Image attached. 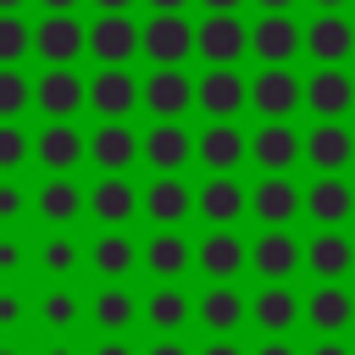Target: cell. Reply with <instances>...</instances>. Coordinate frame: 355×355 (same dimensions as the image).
I'll list each match as a JSON object with an SVG mask.
<instances>
[{"label": "cell", "instance_id": "obj_1", "mask_svg": "<svg viewBox=\"0 0 355 355\" xmlns=\"http://www.w3.org/2000/svg\"><path fill=\"white\" fill-rule=\"evenodd\" d=\"M200 178H244L250 172V122H194V161Z\"/></svg>", "mask_w": 355, "mask_h": 355}, {"label": "cell", "instance_id": "obj_2", "mask_svg": "<svg viewBox=\"0 0 355 355\" xmlns=\"http://www.w3.org/2000/svg\"><path fill=\"white\" fill-rule=\"evenodd\" d=\"M244 116L250 122H300V67H250Z\"/></svg>", "mask_w": 355, "mask_h": 355}, {"label": "cell", "instance_id": "obj_3", "mask_svg": "<svg viewBox=\"0 0 355 355\" xmlns=\"http://www.w3.org/2000/svg\"><path fill=\"white\" fill-rule=\"evenodd\" d=\"M300 172L305 178L355 172V122H300Z\"/></svg>", "mask_w": 355, "mask_h": 355}, {"label": "cell", "instance_id": "obj_4", "mask_svg": "<svg viewBox=\"0 0 355 355\" xmlns=\"http://www.w3.org/2000/svg\"><path fill=\"white\" fill-rule=\"evenodd\" d=\"M139 111H144V122H194V72L189 67H144Z\"/></svg>", "mask_w": 355, "mask_h": 355}, {"label": "cell", "instance_id": "obj_5", "mask_svg": "<svg viewBox=\"0 0 355 355\" xmlns=\"http://www.w3.org/2000/svg\"><path fill=\"white\" fill-rule=\"evenodd\" d=\"M194 277L200 283H244L250 277V233L244 227H200L194 233Z\"/></svg>", "mask_w": 355, "mask_h": 355}, {"label": "cell", "instance_id": "obj_6", "mask_svg": "<svg viewBox=\"0 0 355 355\" xmlns=\"http://www.w3.org/2000/svg\"><path fill=\"white\" fill-rule=\"evenodd\" d=\"M349 111H355V72L349 67L300 72V122H349Z\"/></svg>", "mask_w": 355, "mask_h": 355}, {"label": "cell", "instance_id": "obj_7", "mask_svg": "<svg viewBox=\"0 0 355 355\" xmlns=\"http://www.w3.org/2000/svg\"><path fill=\"white\" fill-rule=\"evenodd\" d=\"M139 61H150V67H189L194 61V17H183V11H144L139 17Z\"/></svg>", "mask_w": 355, "mask_h": 355}, {"label": "cell", "instance_id": "obj_8", "mask_svg": "<svg viewBox=\"0 0 355 355\" xmlns=\"http://www.w3.org/2000/svg\"><path fill=\"white\" fill-rule=\"evenodd\" d=\"M300 61H311V67H349L355 61V17L349 11H311V17H300Z\"/></svg>", "mask_w": 355, "mask_h": 355}, {"label": "cell", "instance_id": "obj_9", "mask_svg": "<svg viewBox=\"0 0 355 355\" xmlns=\"http://www.w3.org/2000/svg\"><path fill=\"white\" fill-rule=\"evenodd\" d=\"M244 327L255 338H294L300 333V283H255V288H244Z\"/></svg>", "mask_w": 355, "mask_h": 355}, {"label": "cell", "instance_id": "obj_10", "mask_svg": "<svg viewBox=\"0 0 355 355\" xmlns=\"http://www.w3.org/2000/svg\"><path fill=\"white\" fill-rule=\"evenodd\" d=\"M139 272L150 283H189L194 277V233L189 227H150V233H139Z\"/></svg>", "mask_w": 355, "mask_h": 355}, {"label": "cell", "instance_id": "obj_11", "mask_svg": "<svg viewBox=\"0 0 355 355\" xmlns=\"http://www.w3.org/2000/svg\"><path fill=\"white\" fill-rule=\"evenodd\" d=\"M300 277H311V283H349L355 277V233L349 227H311L300 239Z\"/></svg>", "mask_w": 355, "mask_h": 355}, {"label": "cell", "instance_id": "obj_12", "mask_svg": "<svg viewBox=\"0 0 355 355\" xmlns=\"http://www.w3.org/2000/svg\"><path fill=\"white\" fill-rule=\"evenodd\" d=\"M83 55L94 67H133L139 61V17L133 11H94L83 22Z\"/></svg>", "mask_w": 355, "mask_h": 355}, {"label": "cell", "instance_id": "obj_13", "mask_svg": "<svg viewBox=\"0 0 355 355\" xmlns=\"http://www.w3.org/2000/svg\"><path fill=\"white\" fill-rule=\"evenodd\" d=\"M83 111H94V122H133L139 116V72L133 67L83 72Z\"/></svg>", "mask_w": 355, "mask_h": 355}, {"label": "cell", "instance_id": "obj_14", "mask_svg": "<svg viewBox=\"0 0 355 355\" xmlns=\"http://www.w3.org/2000/svg\"><path fill=\"white\" fill-rule=\"evenodd\" d=\"M83 166L94 178H128L139 166V128L133 122H94V128H83Z\"/></svg>", "mask_w": 355, "mask_h": 355}, {"label": "cell", "instance_id": "obj_15", "mask_svg": "<svg viewBox=\"0 0 355 355\" xmlns=\"http://www.w3.org/2000/svg\"><path fill=\"white\" fill-rule=\"evenodd\" d=\"M194 161V122H144L139 128V166L150 178H178Z\"/></svg>", "mask_w": 355, "mask_h": 355}, {"label": "cell", "instance_id": "obj_16", "mask_svg": "<svg viewBox=\"0 0 355 355\" xmlns=\"http://www.w3.org/2000/svg\"><path fill=\"white\" fill-rule=\"evenodd\" d=\"M300 327H311V338H349V327H355V288L349 283H311V288H300Z\"/></svg>", "mask_w": 355, "mask_h": 355}, {"label": "cell", "instance_id": "obj_17", "mask_svg": "<svg viewBox=\"0 0 355 355\" xmlns=\"http://www.w3.org/2000/svg\"><path fill=\"white\" fill-rule=\"evenodd\" d=\"M244 61H255V67H300V11H255Z\"/></svg>", "mask_w": 355, "mask_h": 355}, {"label": "cell", "instance_id": "obj_18", "mask_svg": "<svg viewBox=\"0 0 355 355\" xmlns=\"http://www.w3.org/2000/svg\"><path fill=\"white\" fill-rule=\"evenodd\" d=\"M194 122H250L244 116V67L194 72Z\"/></svg>", "mask_w": 355, "mask_h": 355}, {"label": "cell", "instance_id": "obj_19", "mask_svg": "<svg viewBox=\"0 0 355 355\" xmlns=\"http://www.w3.org/2000/svg\"><path fill=\"white\" fill-rule=\"evenodd\" d=\"M33 178H83V122H33Z\"/></svg>", "mask_w": 355, "mask_h": 355}, {"label": "cell", "instance_id": "obj_20", "mask_svg": "<svg viewBox=\"0 0 355 355\" xmlns=\"http://www.w3.org/2000/svg\"><path fill=\"white\" fill-rule=\"evenodd\" d=\"M83 272H94V283H133L139 233L133 227H94L83 239Z\"/></svg>", "mask_w": 355, "mask_h": 355}, {"label": "cell", "instance_id": "obj_21", "mask_svg": "<svg viewBox=\"0 0 355 355\" xmlns=\"http://www.w3.org/2000/svg\"><path fill=\"white\" fill-rule=\"evenodd\" d=\"M78 116H83V67H39L33 122H78Z\"/></svg>", "mask_w": 355, "mask_h": 355}, {"label": "cell", "instance_id": "obj_22", "mask_svg": "<svg viewBox=\"0 0 355 355\" xmlns=\"http://www.w3.org/2000/svg\"><path fill=\"white\" fill-rule=\"evenodd\" d=\"M250 172L294 178L300 172V122H250Z\"/></svg>", "mask_w": 355, "mask_h": 355}, {"label": "cell", "instance_id": "obj_23", "mask_svg": "<svg viewBox=\"0 0 355 355\" xmlns=\"http://www.w3.org/2000/svg\"><path fill=\"white\" fill-rule=\"evenodd\" d=\"M139 216L150 227H189L194 222V178H139Z\"/></svg>", "mask_w": 355, "mask_h": 355}, {"label": "cell", "instance_id": "obj_24", "mask_svg": "<svg viewBox=\"0 0 355 355\" xmlns=\"http://www.w3.org/2000/svg\"><path fill=\"white\" fill-rule=\"evenodd\" d=\"M194 222L200 227H244L250 222V178H194Z\"/></svg>", "mask_w": 355, "mask_h": 355}, {"label": "cell", "instance_id": "obj_25", "mask_svg": "<svg viewBox=\"0 0 355 355\" xmlns=\"http://www.w3.org/2000/svg\"><path fill=\"white\" fill-rule=\"evenodd\" d=\"M300 222L349 227L355 222V178H300Z\"/></svg>", "mask_w": 355, "mask_h": 355}, {"label": "cell", "instance_id": "obj_26", "mask_svg": "<svg viewBox=\"0 0 355 355\" xmlns=\"http://www.w3.org/2000/svg\"><path fill=\"white\" fill-rule=\"evenodd\" d=\"M33 338H83V288L78 283L33 288Z\"/></svg>", "mask_w": 355, "mask_h": 355}, {"label": "cell", "instance_id": "obj_27", "mask_svg": "<svg viewBox=\"0 0 355 355\" xmlns=\"http://www.w3.org/2000/svg\"><path fill=\"white\" fill-rule=\"evenodd\" d=\"M83 222L94 227H133L139 222V178H89L83 183Z\"/></svg>", "mask_w": 355, "mask_h": 355}, {"label": "cell", "instance_id": "obj_28", "mask_svg": "<svg viewBox=\"0 0 355 355\" xmlns=\"http://www.w3.org/2000/svg\"><path fill=\"white\" fill-rule=\"evenodd\" d=\"M250 277L255 283H300V233L255 227L250 233Z\"/></svg>", "mask_w": 355, "mask_h": 355}, {"label": "cell", "instance_id": "obj_29", "mask_svg": "<svg viewBox=\"0 0 355 355\" xmlns=\"http://www.w3.org/2000/svg\"><path fill=\"white\" fill-rule=\"evenodd\" d=\"M33 61L39 67H78L83 61V17L78 11H39L33 17Z\"/></svg>", "mask_w": 355, "mask_h": 355}, {"label": "cell", "instance_id": "obj_30", "mask_svg": "<svg viewBox=\"0 0 355 355\" xmlns=\"http://www.w3.org/2000/svg\"><path fill=\"white\" fill-rule=\"evenodd\" d=\"M139 327L144 333H166V338L189 333L194 327V288L189 283H150L139 294Z\"/></svg>", "mask_w": 355, "mask_h": 355}, {"label": "cell", "instance_id": "obj_31", "mask_svg": "<svg viewBox=\"0 0 355 355\" xmlns=\"http://www.w3.org/2000/svg\"><path fill=\"white\" fill-rule=\"evenodd\" d=\"M194 333L200 338H239L244 333V288L239 283H200L194 288Z\"/></svg>", "mask_w": 355, "mask_h": 355}, {"label": "cell", "instance_id": "obj_32", "mask_svg": "<svg viewBox=\"0 0 355 355\" xmlns=\"http://www.w3.org/2000/svg\"><path fill=\"white\" fill-rule=\"evenodd\" d=\"M250 50V17H194V61L239 67Z\"/></svg>", "mask_w": 355, "mask_h": 355}, {"label": "cell", "instance_id": "obj_33", "mask_svg": "<svg viewBox=\"0 0 355 355\" xmlns=\"http://www.w3.org/2000/svg\"><path fill=\"white\" fill-rule=\"evenodd\" d=\"M28 189H33V227L39 233L83 222V178H33Z\"/></svg>", "mask_w": 355, "mask_h": 355}, {"label": "cell", "instance_id": "obj_34", "mask_svg": "<svg viewBox=\"0 0 355 355\" xmlns=\"http://www.w3.org/2000/svg\"><path fill=\"white\" fill-rule=\"evenodd\" d=\"M78 272H83V233L78 227L33 233V283H78Z\"/></svg>", "mask_w": 355, "mask_h": 355}, {"label": "cell", "instance_id": "obj_35", "mask_svg": "<svg viewBox=\"0 0 355 355\" xmlns=\"http://www.w3.org/2000/svg\"><path fill=\"white\" fill-rule=\"evenodd\" d=\"M83 327L94 333H133L139 327V294L133 283H100V288H83Z\"/></svg>", "mask_w": 355, "mask_h": 355}, {"label": "cell", "instance_id": "obj_36", "mask_svg": "<svg viewBox=\"0 0 355 355\" xmlns=\"http://www.w3.org/2000/svg\"><path fill=\"white\" fill-rule=\"evenodd\" d=\"M250 222L255 227H300V172L294 178H250Z\"/></svg>", "mask_w": 355, "mask_h": 355}, {"label": "cell", "instance_id": "obj_37", "mask_svg": "<svg viewBox=\"0 0 355 355\" xmlns=\"http://www.w3.org/2000/svg\"><path fill=\"white\" fill-rule=\"evenodd\" d=\"M0 338H33V283H0Z\"/></svg>", "mask_w": 355, "mask_h": 355}, {"label": "cell", "instance_id": "obj_38", "mask_svg": "<svg viewBox=\"0 0 355 355\" xmlns=\"http://www.w3.org/2000/svg\"><path fill=\"white\" fill-rule=\"evenodd\" d=\"M33 172V122H0V178Z\"/></svg>", "mask_w": 355, "mask_h": 355}, {"label": "cell", "instance_id": "obj_39", "mask_svg": "<svg viewBox=\"0 0 355 355\" xmlns=\"http://www.w3.org/2000/svg\"><path fill=\"white\" fill-rule=\"evenodd\" d=\"M28 61H33V17L0 11V67H28Z\"/></svg>", "mask_w": 355, "mask_h": 355}, {"label": "cell", "instance_id": "obj_40", "mask_svg": "<svg viewBox=\"0 0 355 355\" xmlns=\"http://www.w3.org/2000/svg\"><path fill=\"white\" fill-rule=\"evenodd\" d=\"M28 116H33V72L0 67V122H28Z\"/></svg>", "mask_w": 355, "mask_h": 355}, {"label": "cell", "instance_id": "obj_41", "mask_svg": "<svg viewBox=\"0 0 355 355\" xmlns=\"http://www.w3.org/2000/svg\"><path fill=\"white\" fill-rule=\"evenodd\" d=\"M33 227V189L28 178H0V233H28Z\"/></svg>", "mask_w": 355, "mask_h": 355}, {"label": "cell", "instance_id": "obj_42", "mask_svg": "<svg viewBox=\"0 0 355 355\" xmlns=\"http://www.w3.org/2000/svg\"><path fill=\"white\" fill-rule=\"evenodd\" d=\"M0 283H33V233H0Z\"/></svg>", "mask_w": 355, "mask_h": 355}, {"label": "cell", "instance_id": "obj_43", "mask_svg": "<svg viewBox=\"0 0 355 355\" xmlns=\"http://www.w3.org/2000/svg\"><path fill=\"white\" fill-rule=\"evenodd\" d=\"M139 355H194V338H189V333H178V338H166V333H150V338L139 344Z\"/></svg>", "mask_w": 355, "mask_h": 355}, {"label": "cell", "instance_id": "obj_44", "mask_svg": "<svg viewBox=\"0 0 355 355\" xmlns=\"http://www.w3.org/2000/svg\"><path fill=\"white\" fill-rule=\"evenodd\" d=\"M83 355H139V344L122 333H94V338H83Z\"/></svg>", "mask_w": 355, "mask_h": 355}, {"label": "cell", "instance_id": "obj_45", "mask_svg": "<svg viewBox=\"0 0 355 355\" xmlns=\"http://www.w3.org/2000/svg\"><path fill=\"white\" fill-rule=\"evenodd\" d=\"M194 355H250V338H194Z\"/></svg>", "mask_w": 355, "mask_h": 355}, {"label": "cell", "instance_id": "obj_46", "mask_svg": "<svg viewBox=\"0 0 355 355\" xmlns=\"http://www.w3.org/2000/svg\"><path fill=\"white\" fill-rule=\"evenodd\" d=\"M300 355H355L349 338H300Z\"/></svg>", "mask_w": 355, "mask_h": 355}, {"label": "cell", "instance_id": "obj_47", "mask_svg": "<svg viewBox=\"0 0 355 355\" xmlns=\"http://www.w3.org/2000/svg\"><path fill=\"white\" fill-rule=\"evenodd\" d=\"M33 355H83V338H33Z\"/></svg>", "mask_w": 355, "mask_h": 355}, {"label": "cell", "instance_id": "obj_48", "mask_svg": "<svg viewBox=\"0 0 355 355\" xmlns=\"http://www.w3.org/2000/svg\"><path fill=\"white\" fill-rule=\"evenodd\" d=\"M250 355H300V338H250Z\"/></svg>", "mask_w": 355, "mask_h": 355}, {"label": "cell", "instance_id": "obj_49", "mask_svg": "<svg viewBox=\"0 0 355 355\" xmlns=\"http://www.w3.org/2000/svg\"><path fill=\"white\" fill-rule=\"evenodd\" d=\"M194 6H200V17H244L250 0H194Z\"/></svg>", "mask_w": 355, "mask_h": 355}, {"label": "cell", "instance_id": "obj_50", "mask_svg": "<svg viewBox=\"0 0 355 355\" xmlns=\"http://www.w3.org/2000/svg\"><path fill=\"white\" fill-rule=\"evenodd\" d=\"M139 6H144V11H183V17L194 11V0H139Z\"/></svg>", "mask_w": 355, "mask_h": 355}, {"label": "cell", "instance_id": "obj_51", "mask_svg": "<svg viewBox=\"0 0 355 355\" xmlns=\"http://www.w3.org/2000/svg\"><path fill=\"white\" fill-rule=\"evenodd\" d=\"M0 355H33V338H0Z\"/></svg>", "mask_w": 355, "mask_h": 355}, {"label": "cell", "instance_id": "obj_52", "mask_svg": "<svg viewBox=\"0 0 355 355\" xmlns=\"http://www.w3.org/2000/svg\"><path fill=\"white\" fill-rule=\"evenodd\" d=\"M255 11H300V0H250Z\"/></svg>", "mask_w": 355, "mask_h": 355}, {"label": "cell", "instance_id": "obj_53", "mask_svg": "<svg viewBox=\"0 0 355 355\" xmlns=\"http://www.w3.org/2000/svg\"><path fill=\"white\" fill-rule=\"evenodd\" d=\"M83 6H94V11H133L139 0H83Z\"/></svg>", "mask_w": 355, "mask_h": 355}, {"label": "cell", "instance_id": "obj_54", "mask_svg": "<svg viewBox=\"0 0 355 355\" xmlns=\"http://www.w3.org/2000/svg\"><path fill=\"white\" fill-rule=\"evenodd\" d=\"M300 6H311V11H349L355 0H300Z\"/></svg>", "mask_w": 355, "mask_h": 355}, {"label": "cell", "instance_id": "obj_55", "mask_svg": "<svg viewBox=\"0 0 355 355\" xmlns=\"http://www.w3.org/2000/svg\"><path fill=\"white\" fill-rule=\"evenodd\" d=\"M33 6H39V11H78L83 0H33Z\"/></svg>", "mask_w": 355, "mask_h": 355}, {"label": "cell", "instance_id": "obj_56", "mask_svg": "<svg viewBox=\"0 0 355 355\" xmlns=\"http://www.w3.org/2000/svg\"><path fill=\"white\" fill-rule=\"evenodd\" d=\"M33 0H0V11H28Z\"/></svg>", "mask_w": 355, "mask_h": 355}]
</instances>
